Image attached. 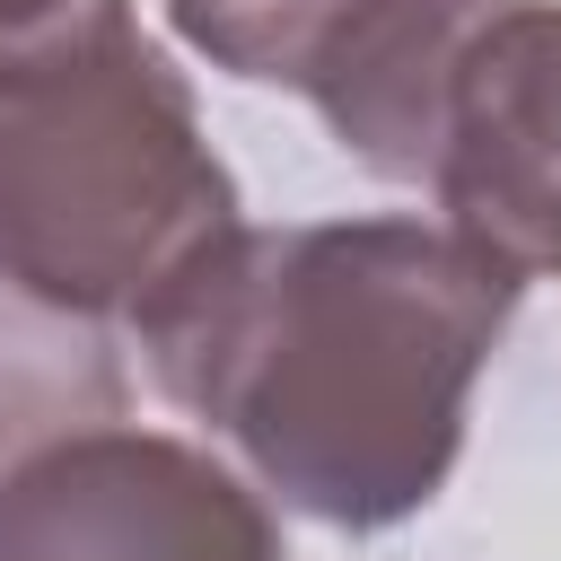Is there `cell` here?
<instances>
[{
	"label": "cell",
	"instance_id": "8992f818",
	"mask_svg": "<svg viewBox=\"0 0 561 561\" xmlns=\"http://www.w3.org/2000/svg\"><path fill=\"white\" fill-rule=\"evenodd\" d=\"M123 394L131 386H123V359L96 316L44 307L0 280V473H18L26 456H44L79 430H114Z\"/></svg>",
	"mask_w": 561,
	"mask_h": 561
},
{
	"label": "cell",
	"instance_id": "7a4b0ae2",
	"mask_svg": "<svg viewBox=\"0 0 561 561\" xmlns=\"http://www.w3.org/2000/svg\"><path fill=\"white\" fill-rule=\"evenodd\" d=\"M237 175L202 140L193 88L140 26L0 88V280L140 324L237 237Z\"/></svg>",
	"mask_w": 561,
	"mask_h": 561
},
{
	"label": "cell",
	"instance_id": "277c9868",
	"mask_svg": "<svg viewBox=\"0 0 561 561\" xmlns=\"http://www.w3.org/2000/svg\"><path fill=\"white\" fill-rule=\"evenodd\" d=\"M0 561H289V543L219 456L114 421L0 473Z\"/></svg>",
	"mask_w": 561,
	"mask_h": 561
},
{
	"label": "cell",
	"instance_id": "5b68a950",
	"mask_svg": "<svg viewBox=\"0 0 561 561\" xmlns=\"http://www.w3.org/2000/svg\"><path fill=\"white\" fill-rule=\"evenodd\" d=\"M430 193L517 280H561V0H500L438 114Z\"/></svg>",
	"mask_w": 561,
	"mask_h": 561
},
{
	"label": "cell",
	"instance_id": "6da1fadb",
	"mask_svg": "<svg viewBox=\"0 0 561 561\" xmlns=\"http://www.w3.org/2000/svg\"><path fill=\"white\" fill-rule=\"evenodd\" d=\"M517 289L430 219L237 228L131 333L158 394L219 430L263 491L377 535L447 491Z\"/></svg>",
	"mask_w": 561,
	"mask_h": 561
},
{
	"label": "cell",
	"instance_id": "3957f363",
	"mask_svg": "<svg viewBox=\"0 0 561 561\" xmlns=\"http://www.w3.org/2000/svg\"><path fill=\"white\" fill-rule=\"evenodd\" d=\"M500 0H167L175 35L254 88H289L386 184H430L447 79Z\"/></svg>",
	"mask_w": 561,
	"mask_h": 561
},
{
	"label": "cell",
	"instance_id": "52a82bcc",
	"mask_svg": "<svg viewBox=\"0 0 561 561\" xmlns=\"http://www.w3.org/2000/svg\"><path fill=\"white\" fill-rule=\"evenodd\" d=\"M131 26V0H0V88Z\"/></svg>",
	"mask_w": 561,
	"mask_h": 561
}]
</instances>
